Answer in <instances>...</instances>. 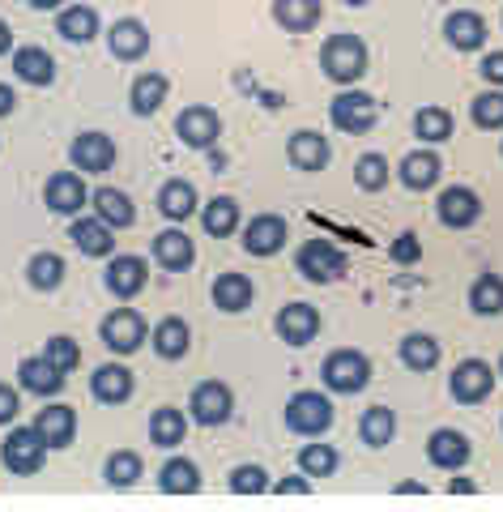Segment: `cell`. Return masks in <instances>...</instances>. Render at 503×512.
Masks as SVG:
<instances>
[{
    "label": "cell",
    "instance_id": "6da1fadb",
    "mask_svg": "<svg viewBox=\"0 0 503 512\" xmlns=\"http://www.w3.org/2000/svg\"><path fill=\"white\" fill-rule=\"evenodd\" d=\"M320 69L333 77L337 86H354L367 73V47L359 35H333L320 52Z\"/></svg>",
    "mask_w": 503,
    "mask_h": 512
},
{
    "label": "cell",
    "instance_id": "7a4b0ae2",
    "mask_svg": "<svg viewBox=\"0 0 503 512\" xmlns=\"http://www.w3.org/2000/svg\"><path fill=\"white\" fill-rule=\"evenodd\" d=\"M329 116H333V128H342V133L359 137V133H371V128H376L380 103L371 99V94H363V90H342L329 103Z\"/></svg>",
    "mask_w": 503,
    "mask_h": 512
},
{
    "label": "cell",
    "instance_id": "3957f363",
    "mask_svg": "<svg viewBox=\"0 0 503 512\" xmlns=\"http://www.w3.org/2000/svg\"><path fill=\"white\" fill-rule=\"evenodd\" d=\"M329 423H333V402L329 397L303 389V393H295L286 402V427L299 431V436H320V431H329Z\"/></svg>",
    "mask_w": 503,
    "mask_h": 512
},
{
    "label": "cell",
    "instance_id": "277c9868",
    "mask_svg": "<svg viewBox=\"0 0 503 512\" xmlns=\"http://www.w3.org/2000/svg\"><path fill=\"white\" fill-rule=\"evenodd\" d=\"M295 265L307 282H337L346 274V252L333 248L329 239H307L295 256Z\"/></svg>",
    "mask_w": 503,
    "mask_h": 512
},
{
    "label": "cell",
    "instance_id": "5b68a950",
    "mask_svg": "<svg viewBox=\"0 0 503 512\" xmlns=\"http://www.w3.org/2000/svg\"><path fill=\"white\" fill-rule=\"evenodd\" d=\"M320 376L333 393H359L371 380V363H367V355H359V350H333V355L324 359Z\"/></svg>",
    "mask_w": 503,
    "mask_h": 512
},
{
    "label": "cell",
    "instance_id": "8992f818",
    "mask_svg": "<svg viewBox=\"0 0 503 512\" xmlns=\"http://www.w3.org/2000/svg\"><path fill=\"white\" fill-rule=\"evenodd\" d=\"M5 466L13 474H39L43 466V453H47V440L39 436V427H13L5 436Z\"/></svg>",
    "mask_w": 503,
    "mask_h": 512
},
{
    "label": "cell",
    "instance_id": "52a82bcc",
    "mask_svg": "<svg viewBox=\"0 0 503 512\" xmlns=\"http://www.w3.org/2000/svg\"><path fill=\"white\" fill-rule=\"evenodd\" d=\"M99 333H103V346L107 350H116V355H133V350L145 342V320L133 308H116L99 325Z\"/></svg>",
    "mask_w": 503,
    "mask_h": 512
},
{
    "label": "cell",
    "instance_id": "ba28073f",
    "mask_svg": "<svg viewBox=\"0 0 503 512\" xmlns=\"http://www.w3.org/2000/svg\"><path fill=\"white\" fill-rule=\"evenodd\" d=\"M231 406H235V397H231V389H226V384H218V380L197 384V389H192V402H188L192 419L205 423V427H218V423L231 419Z\"/></svg>",
    "mask_w": 503,
    "mask_h": 512
},
{
    "label": "cell",
    "instance_id": "9c48e42d",
    "mask_svg": "<svg viewBox=\"0 0 503 512\" xmlns=\"http://www.w3.org/2000/svg\"><path fill=\"white\" fill-rule=\"evenodd\" d=\"M175 133H180L184 146L209 150L222 137V120H218V111H209V107H184L180 120H175Z\"/></svg>",
    "mask_w": 503,
    "mask_h": 512
},
{
    "label": "cell",
    "instance_id": "30bf717a",
    "mask_svg": "<svg viewBox=\"0 0 503 512\" xmlns=\"http://www.w3.org/2000/svg\"><path fill=\"white\" fill-rule=\"evenodd\" d=\"M495 389V372L486 367L482 359H465L457 363V372H452V397L465 406H474V402H486Z\"/></svg>",
    "mask_w": 503,
    "mask_h": 512
},
{
    "label": "cell",
    "instance_id": "8fae6325",
    "mask_svg": "<svg viewBox=\"0 0 503 512\" xmlns=\"http://www.w3.org/2000/svg\"><path fill=\"white\" fill-rule=\"evenodd\" d=\"M69 158H73V167L81 175H103L111 163H116V141H111L107 133H81L73 141Z\"/></svg>",
    "mask_w": 503,
    "mask_h": 512
},
{
    "label": "cell",
    "instance_id": "7c38bea8",
    "mask_svg": "<svg viewBox=\"0 0 503 512\" xmlns=\"http://www.w3.org/2000/svg\"><path fill=\"white\" fill-rule=\"evenodd\" d=\"M286 218L278 214H256L248 227H243V248H248L252 256H273V252H282L286 244Z\"/></svg>",
    "mask_w": 503,
    "mask_h": 512
},
{
    "label": "cell",
    "instance_id": "4fadbf2b",
    "mask_svg": "<svg viewBox=\"0 0 503 512\" xmlns=\"http://www.w3.org/2000/svg\"><path fill=\"white\" fill-rule=\"evenodd\" d=\"M43 201H47V210L52 214H77L81 205L90 201V192H86V184H81V175L56 171L52 180H47V188H43Z\"/></svg>",
    "mask_w": 503,
    "mask_h": 512
},
{
    "label": "cell",
    "instance_id": "5bb4252c",
    "mask_svg": "<svg viewBox=\"0 0 503 512\" xmlns=\"http://www.w3.org/2000/svg\"><path fill=\"white\" fill-rule=\"evenodd\" d=\"M482 218V201H478V192L474 188H448L444 197H440V222L448 231H465V227H474V222Z\"/></svg>",
    "mask_w": 503,
    "mask_h": 512
},
{
    "label": "cell",
    "instance_id": "9a60e30c",
    "mask_svg": "<svg viewBox=\"0 0 503 512\" xmlns=\"http://www.w3.org/2000/svg\"><path fill=\"white\" fill-rule=\"evenodd\" d=\"M278 333L290 346H307L320 333V312L312 308V303H286V308L278 312Z\"/></svg>",
    "mask_w": 503,
    "mask_h": 512
},
{
    "label": "cell",
    "instance_id": "2e32d148",
    "mask_svg": "<svg viewBox=\"0 0 503 512\" xmlns=\"http://www.w3.org/2000/svg\"><path fill=\"white\" fill-rule=\"evenodd\" d=\"M145 278H150V269H145L141 256H116V261L107 265V291L116 299H133L145 291Z\"/></svg>",
    "mask_w": 503,
    "mask_h": 512
},
{
    "label": "cell",
    "instance_id": "e0dca14e",
    "mask_svg": "<svg viewBox=\"0 0 503 512\" xmlns=\"http://www.w3.org/2000/svg\"><path fill=\"white\" fill-rule=\"evenodd\" d=\"M18 380H22V389L35 393V397H56V393L64 389V372L47 363L43 355L22 359V363H18Z\"/></svg>",
    "mask_w": 503,
    "mask_h": 512
},
{
    "label": "cell",
    "instance_id": "ac0fdd59",
    "mask_svg": "<svg viewBox=\"0 0 503 512\" xmlns=\"http://www.w3.org/2000/svg\"><path fill=\"white\" fill-rule=\"evenodd\" d=\"M427 457H431V466H440V470H461L469 461V440L461 431L440 427V431H431V440H427Z\"/></svg>",
    "mask_w": 503,
    "mask_h": 512
},
{
    "label": "cell",
    "instance_id": "d6986e66",
    "mask_svg": "<svg viewBox=\"0 0 503 512\" xmlns=\"http://www.w3.org/2000/svg\"><path fill=\"white\" fill-rule=\"evenodd\" d=\"M107 43H111V56L116 60H141L150 52V30H145V22H137V18H120L111 26Z\"/></svg>",
    "mask_w": 503,
    "mask_h": 512
},
{
    "label": "cell",
    "instance_id": "ffe728a7",
    "mask_svg": "<svg viewBox=\"0 0 503 512\" xmlns=\"http://www.w3.org/2000/svg\"><path fill=\"white\" fill-rule=\"evenodd\" d=\"M90 389H94V397H99V402L120 406V402H128V397H133V372H128V367H120V363H103L99 372L90 376Z\"/></svg>",
    "mask_w": 503,
    "mask_h": 512
},
{
    "label": "cell",
    "instance_id": "44dd1931",
    "mask_svg": "<svg viewBox=\"0 0 503 512\" xmlns=\"http://www.w3.org/2000/svg\"><path fill=\"white\" fill-rule=\"evenodd\" d=\"M444 35H448V43L457 47V52H478V47L486 43V22H482V13L457 9V13H452V18L444 22Z\"/></svg>",
    "mask_w": 503,
    "mask_h": 512
},
{
    "label": "cell",
    "instance_id": "7402d4cb",
    "mask_svg": "<svg viewBox=\"0 0 503 512\" xmlns=\"http://www.w3.org/2000/svg\"><path fill=\"white\" fill-rule=\"evenodd\" d=\"M290 163H295L299 171H324L329 167V141H324L320 133H312V128H303V133L290 137Z\"/></svg>",
    "mask_w": 503,
    "mask_h": 512
},
{
    "label": "cell",
    "instance_id": "603a6c76",
    "mask_svg": "<svg viewBox=\"0 0 503 512\" xmlns=\"http://www.w3.org/2000/svg\"><path fill=\"white\" fill-rule=\"evenodd\" d=\"M13 73L22 77L26 86H52V77H56V60L43 52V47H18L13 52Z\"/></svg>",
    "mask_w": 503,
    "mask_h": 512
},
{
    "label": "cell",
    "instance_id": "cb8c5ba5",
    "mask_svg": "<svg viewBox=\"0 0 503 512\" xmlns=\"http://www.w3.org/2000/svg\"><path fill=\"white\" fill-rule=\"evenodd\" d=\"M69 239L86 256H111V248H116V235H111L103 218H77L69 227Z\"/></svg>",
    "mask_w": 503,
    "mask_h": 512
},
{
    "label": "cell",
    "instance_id": "d4e9b609",
    "mask_svg": "<svg viewBox=\"0 0 503 512\" xmlns=\"http://www.w3.org/2000/svg\"><path fill=\"white\" fill-rule=\"evenodd\" d=\"M35 427L47 440V448H64L77 431V414H73V406H47V410L35 414Z\"/></svg>",
    "mask_w": 503,
    "mask_h": 512
},
{
    "label": "cell",
    "instance_id": "484cf974",
    "mask_svg": "<svg viewBox=\"0 0 503 512\" xmlns=\"http://www.w3.org/2000/svg\"><path fill=\"white\" fill-rule=\"evenodd\" d=\"M154 261L162 269H188L197 261V248H192V239L184 231H162L154 235Z\"/></svg>",
    "mask_w": 503,
    "mask_h": 512
},
{
    "label": "cell",
    "instance_id": "4316f807",
    "mask_svg": "<svg viewBox=\"0 0 503 512\" xmlns=\"http://www.w3.org/2000/svg\"><path fill=\"white\" fill-rule=\"evenodd\" d=\"M320 0H273V22H278L282 30H295V35H303V30H312L320 22Z\"/></svg>",
    "mask_w": 503,
    "mask_h": 512
},
{
    "label": "cell",
    "instance_id": "83f0119b",
    "mask_svg": "<svg viewBox=\"0 0 503 512\" xmlns=\"http://www.w3.org/2000/svg\"><path fill=\"white\" fill-rule=\"evenodd\" d=\"M440 171H444V163H440V158H435L431 150H414V154L401 158V184L414 188V192L431 188L435 180H440Z\"/></svg>",
    "mask_w": 503,
    "mask_h": 512
},
{
    "label": "cell",
    "instance_id": "f1b7e54d",
    "mask_svg": "<svg viewBox=\"0 0 503 512\" xmlns=\"http://www.w3.org/2000/svg\"><path fill=\"white\" fill-rule=\"evenodd\" d=\"M158 210L167 214L171 222H184L197 214V188H192L188 180H167L158 192Z\"/></svg>",
    "mask_w": 503,
    "mask_h": 512
},
{
    "label": "cell",
    "instance_id": "f546056e",
    "mask_svg": "<svg viewBox=\"0 0 503 512\" xmlns=\"http://www.w3.org/2000/svg\"><path fill=\"white\" fill-rule=\"evenodd\" d=\"M90 201H94V214H99L107 227H133L137 210H133V201H128V192H120V188H99Z\"/></svg>",
    "mask_w": 503,
    "mask_h": 512
},
{
    "label": "cell",
    "instance_id": "4dcf8cb0",
    "mask_svg": "<svg viewBox=\"0 0 503 512\" xmlns=\"http://www.w3.org/2000/svg\"><path fill=\"white\" fill-rule=\"evenodd\" d=\"M252 299H256V286L252 278H243V274H222L214 282V303L222 312H243V308H252Z\"/></svg>",
    "mask_w": 503,
    "mask_h": 512
},
{
    "label": "cell",
    "instance_id": "1f68e13d",
    "mask_svg": "<svg viewBox=\"0 0 503 512\" xmlns=\"http://www.w3.org/2000/svg\"><path fill=\"white\" fill-rule=\"evenodd\" d=\"M188 346H192V333H188V325L180 316H167V320L154 325V350L162 359H184Z\"/></svg>",
    "mask_w": 503,
    "mask_h": 512
},
{
    "label": "cell",
    "instance_id": "d6a6232c",
    "mask_svg": "<svg viewBox=\"0 0 503 512\" xmlns=\"http://www.w3.org/2000/svg\"><path fill=\"white\" fill-rule=\"evenodd\" d=\"M56 35H64L69 43H90L94 35H99V13H94L90 5H73L60 13L56 22Z\"/></svg>",
    "mask_w": 503,
    "mask_h": 512
},
{
    "label": "cell",
    "instance_id": "836d02e7",
    "mask_svg": "<svg viewBox=\"0 0 503 512\" xmlns=\"http://www.w3.org/2000/svg\"><path fill=\"white\" fill-rule=\"evenodd\" d=\"M188 436V419H184V410H175V406H162L154 410V419H150V440L158 448H175V444H184Z\"/></svg>",
    "mask_w": 503,
    "mask_h": 512
},
{
    "label": "cell",
    "instance_id": "e575fe53",
    "mask_svg": "<svg viewBox=\"0 0 503 512\" xmlns=\"http://www.w3.org/2000/svg\"><path fill=\"white\" fill-rule=\"evenodd\" d=\"M158 487L167 495H192V491H201V470L192 466V461H184V457H171L167 466H162V474H158Z\"/></svg>",
    "mask_w": 503,
    "mask_h": 512
},
{
    "label": "cell",
    "instance_id": "d590c367",
    "mask_svg": "<svg viewBox=\"0 0 503 512\" xmlns=\"http://www.w3.org/2000/svg\"><path fill=\"white\" fill-rule=\"evenodd\" d=\"M401 363L410 367V372H431V367L440 363V342H435L431 333H410V338L401 342Z\"/></svg>",
    "mask_w": 503,
    "mask_h": 512
},
{
    "label": "cell",
    "instance_id": "8d00e7d4",
    "mask_svg": "<svg viewBox=\"0 0 503 512\" xmlns=\"http://www.w3.org/2000/svg\"><path fill=\"white\" fill-rule=\"evenodd\" d=\"M359 436H363L367 448H384L388 440L397 436V414L388 410V406H371L363 414V423H359Z\"/></svg>",
    "mask_w": 503,
    "mask_h": 512
},
{
    "label": "cell",
    "instance_id": "74e56055",
    "mask_svg": "<svg viewBox=\"0 0 503 512\" xmlns=\"http://www.w3.org/2000/svg\"><path fill=\"white\" fill-rule=\"evenodd\" d=\"M201 222H205V231L218 235V239L235 235V227H239V201H235V197H214V201L205 205Z\"/></svg>",
    "mask_w": 503,
    "mask_h": 512
},
{
    "label": "cell",
    "instance_id": "f35d334b",
    "mask_svg": "<svg viewBox=\"0 0 503 512\" xmlns=\"http://www.w3.org/2000/svg\"><path fill=\"white\" fill-rule=\"evenodd\" d=\"M469 308L478 316H499L503 312V278L499 274H482L469 286Z\"/></svg>",
    "mask_w": 503,
    "mask_h": 512
},
{
    "label": "cell",
    "instance_id": "ab89813d",
    "mask_svg": "<svg viewBox=\"0 0 503 512\" xmlns=\"http://www.w3.org/2000/svg\"><path fill=\"white\" fill-rule=\"evenodd\" d=\"M162 99H167V77L162 73H141L133 82V111L137 116H154L162 107Z\"/></svg>",
    "mask_w": 503,
    "mask_h": 512
},
{
    "label": "cell",
    "instance_id": "60d3db41",
    "mask_svg": "<svg viewBox=\"0 0 503 512\" xmlns=\"http://www.w3.org/2000/svg\"><path fill=\"white\" fill-rule=\"evenodd\" d=\"M26 274H30V286H35V291H56L64 282V261L56 252H39V256H30Z\"/></svg>",
    "mask_w": 503,
    "mask_h": 512
},
{
    "label": "cell",
    "instance_id": "b9f144b4",
    "mask_svg": "<svg viewBox=\"0 0 503 512\" xmlns=\"http://www.w3.org/2000/svg\"><path fill=\"white\" fill-rule=\"evenodd\" d=\"M414 133L423 141H431V146H435V141H448L452 137V116L444 107H423L414 116Z\"/></svg>",
    "mask_w": 503,
    "mask_h": 512
},
{
    "label": "cell",
    "instance_id": "7bdbcfd3",
    "mask_svg": "<svg viewBox=\"0 0 503 512\" xmlns=\"http://www.w3.org/2000/svg\"><path fill=\"white\" fill-rule=\"evenodd\" d=\"M299 466L307 478H329L337 470V448L333 444H307L299 453Z\"/></svg>",
    "mask_w": 503,
    "mask_h": 512
},
{
    "label": "cell",
    "instance_id": "ee69618b",
    "mask_svg": "<svg viewBox=\"0 0 503 512\" xmlns=\"http://www.w3.org/2000/svg\"><path fill=\"white\" fill-rule=\"evenodd\" d=\"M354 180H359L363 192H380L388 184V158L380 154H363L359 163H354Z\"/></svg>",
    "mask_w": 503,
    "mask_h": 512
},
{
    "label": "cell",
    "instance_id": "f6af8a7d",
    "mask_svg": "<svg viewBox=\"0 0 503 512\" xmlns=\"http://www.w3.org/2000/svg\"><path fill=\"white\" fill-rule=\"evenodd\" d=\"M469 116H474L478 128H503V94L499 90L478 94L474 107H469Z\"/></svg>",
    "mask_w": 503,
    "mask_h": 512
},
{
    "label": "cell",
    "instance_id": "bcb514c9",
    "mask_svg": "<svg viewBox=\"0 0 503 512\" xmlns=\"http://www.w3.org/2000/svg\"><path fill=\"white\" fill-rule=\"evenodd\" d=\"M43 359H47V363H52V367H60V372H64V376H69V372H73V367L81 363V346H77L73 338H64V333H60V338H52V342H47V350H43Z\"/></svg>",
    "mask_w": 503,
    "mask_h": 512
},
{
    "label": "cell",
    "instance_id": "7dc6e473",
    "mask_svg": "<svg viewBox=\"0 0 503 512\" xmlns=\"http://www.w3.org/2000/svg\"><path fill=\"white\" fill-rule=\"evenodd\" d=\"M141 478V457L137 453H116L107 461V483L111 487H133Z\"/></svg>",
    "mask_w": 503,
    "mask_h": 512
},
{
    "label": "cell",
    "instance_id": "c3c4849f",
    "mask_svg": "<svg viewBox=\"0 0 503 512\" xmlns=\"http://www.w3.org/2000/svg\"><path fill=\"white\" fill-rule=\"evenodd\" d=\"M269 483H265V470L261 466H239L235 474H231V491H239V495H261Z\"/></svg>",
    "mask_w": 503,
    "mask_h": 512
},
{
    "label": "cell",
    "instance_id": "681fc988",
    "mask_svg": "<svg viewBox=\"0 0 503 512\" xmlns=\"http://www.w3.org/2000/svg\"><path fill=\"white\" fill-rule=\"evenodd\" d=\"M418 256H423V239H418L414 231H405V235L393 239V261L397 265H414Z\"/></svg>",
    "mask_w": 503,
    "mask_h": 512
},
{
    "label": "cell",
    "instance_id": "f907efd6",
    "mask_svg": "<svg viewBox=\"0 0 503 512\" xmlns=\"http://www.w3.org/2000/svg\"><path fill=\"white\" fill-rule=\"evenodd\" d=\"M18 410H22V397H18V389H13V384H0V427L18 419Z\"/></svg>",
    "mask_w": 503,
    "mask_h": 512
},
{
    "label": "cell",
    "instance_id": "816d5d0a",
    "mask_svg": "<svg viewBox=\"0 0 503 512\" xmlns=\"http://www.w3.org/2000/svg\"><path fill=\"white\" fill-rule=\"evenodd\" d=\"M478 73H482V77H486V82H491V86H503V52H491V56H482Z\"/></svg>",
    "mask_w": 503,
    "mask_h": 512
},
{
    "label": "cell",
    "instance_id": "f5cc1de1",
    "mask_svg": "<svg viewBox=\"0 0 503 512\" xmlns=\"http://www.w3.org/2000/svg\"><path fill=\"white\" fill-rule=\"evenodd\" d=\"M278 491L282 495H307V491H312V483H307V478H282Z\"/></svg>",
    "mask_w": 503,
    "mask_h": 512
},
{
    "label": "cell",
    "instance_id": "db71d44e",
    "mask_svg": "<svg viewBox=\"0 0 503 512\" xmlns=\"http://www.w3.org/2000/svg\"><path fill=\"white\" fill-rule=\"evenodd\" d=\"M13 103H18V94H13V86H5V82H0V116H9V111H13Z\"/></svg>",
    "mask_w": 503,
    "mask_h": 512
},
{
    "label": "cell",
    "instance_id": "11a10c76",
    "mask_svg": "<svg viewBox=\"0 0 503 512\" xmlns=\"http://www.w3.org/2000/svg\"><path fill=\"white\" fill-rule=\"evenodd\" d=\"M9 47H13V30H9V22H5V18H0V56H5Z\"/></svg>",
    "mask_w": 503,
    "mask_h": 512
},
{
    "label": "cell",
    "instance_id": "9f6ffc18",
    "mask_svg": "<svg viewBox=\"0 0 503 512\" xmlns=\"http://www.w3.org/2000/svg\"><path fill=\"white\" fill-rule=\"evenodd\" d=\"M26 5H30V9H60L64 0H26Z\"/></svg>",
    "mask_w": 503,
    "mask_h": 512
},
{
    "label": "cell",
    "instance_id": "6f0895ef",
    "mask_svg": "<svg viewBox=\"0 0 503 512\" xmlns=\"http://www.w3.org/2000/svg\"><path fill=\"white\" fill-rule=\"evenodd\" d=\"M418 491L427 495V487H423V483H401V487H397V495H418Z\"/></svg>",
    "mask_w": 503,
    "mask_h": 512
},
{
    "label": "cell",
    "instance_id": "680465c9",
    "mask_svg": "<svg viewBox=\"0 0 503 512\" xmlns=\"http://www.w3.org/2000/svg\"><path fill=\"white\" fill-rule=\"evenodd\" d=\"M448 491H452V495H457V491H474V483H465V478H452Z\"/></svg>",
    "mask_w": 503,
    "mask_h": 512
},
{
    "label": "cell",
    "instance_id": "91938a15",
    "mask_svg": "<svg viewBox=\"0 0 503 512\" xmlns=\"http://www.w3.org/2000/svg\"><path fill=\"white\" fill-rule=\"evenodd\" d=\"M342 5H350V9H359V5H367V0H342Z\"/></svg>",
    "mask_w": 503,
    "mask_h": 512
},
{
    "label": "cell",
    "instance_id": "94428289",
    "mask_svg": "<svg viewBox=\"0 0 503 512\" xmlns=\"http://www.w3.org/2000/svg\"><path fill=\"white\" fill-rule=\"evenodd\" d=\"M499 376H503V359H499Z\"/></svg>",
    "mask_w": 503,
    "mask_h": 512
}]
</instances>
